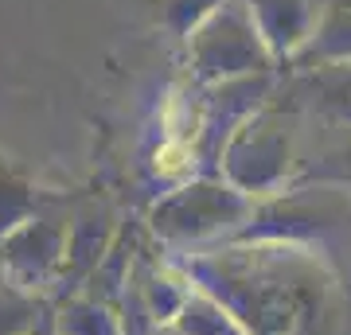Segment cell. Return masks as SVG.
<instances>
[{"label":"cell","instance_id":"1","mask_svg":"<svg viewBox=\"0 0 351 335\" xmlns=\"http://www.w3.org/2000/svg\"><path fill=\"white\" fill-rule=\"evenodd\" d=\"M246 258H195L184 261V273L199 293H211L219 304L250 335H301L313 327L320 312V285H304L269 265H254V249Z\"/></svg>","mask_w":351,"mask_h":335},{"label":"cell","instance_id":"2","mask_svg":"<svg viewBox=\"0 0 351 335\" xmlns=\"http://www.w3.org/2000/svg\"><path fill=\"white\" fill-rule=\"evenodd\" d=\"M242 214L246 203L226 187H184V195L152 211V234L164 242H203L242 223Z\"/></svg>","mask_w":351,"mask_h":335},{"label":"cell","instance_id":"3","mask_svg":"<svg viewBox=\"0 0 351 335\" xmlns=\"http://www.w3.org/2000/svg\"><path fill=\"white\" fill-rule=\"evenodd\" d=\"M0 261H4V281L8 285L51 300L66 261V230L47 223L20 226L12 238L0 242Z\"/></svg>","mask_w":351,"mask_h":335},{"label":"cell","instance_id":"4","mask_svg":"<svg viewBox=\"0 0 351 335\" xmlns=\"http://www.w3.org/2000/svg\"><path fill=\"white\" fill-rule=\"evenodd\" d=\"M51 323H55V335H125L121 320H117V308L86 297V293L55 300L51 304Z\"/></svg>","mask_w":351,"mask_h":335},{"label":"cell","instance_id":"5","mask_svg":"<svg viewBox=\"0 0 351 335\" xmlns=\"http://www.w3.org/2000/svg\"><path fill=\"white\" fill-rule=\"evenodd\" d=\"M168 332L172 335H250L230 316L226 304H219L211 293H199V288H191L188 304L180 308V316L172 320Z\"/></svg>","mask_w":351,"mask_h":335},{"label":"cell","instance_id":"6","mask_svg":"<svg viewBox=\"0 0 351 335\" xmlns=\"http://www.w3.org/2000/svg\"><path fill=\"white\" fill-rule=\"evenodd\" d=\"M51 316V300L24 293L16 285H0V335H32Z\"/></svg>","mask_w":351,"mask_h":335},{"label":"cell","instance_id":"7","mask_svg":"<svg viewBox=\"0 0 351 335\" xmlns=\"http://www.w3.org/2000/svg\"><path fill=\"white\" fill-rule=\"evenodd\" d=\"M32 335H55V323H51V316H47V320H43V323H39V327H36V332H32Z\"/></svg>","mask_w":351,"mask_h":335},{"label":"cell","instance_id":"8","mask_svg":"<svg viewBox=\"0 0 351 335\" xmlns=\"http://www.w3.org/2000/svg\"><path fill=\"white\" fill-rule=\"evenodd\" d=\"M0 285H4V261H0Z\"/></svg>","mask_w":351,"mask_h":335},{"label":"cell","instance_id":"9","mask_svg":"<svg viewBox=\"0 0 351 335\" xmlns=\"http://www.w3.org/2000/svg\"><path fill=\"white\" fill-rule=\"evenodd\" d=\"M160 335H172V332H160Z\"/></svg>","mask_w":351,"mask_h":335}]
</instances>
